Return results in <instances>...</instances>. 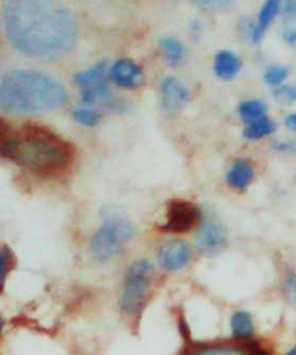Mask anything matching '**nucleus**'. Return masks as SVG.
Here are the masks:
<instances>
[{
  "label": "nucleus",
  "mask_w": 296,
  "mask_h": 355,
  "mask_svg": "<svg viewBox=\"0 0 296 355\" xmlns=\"http://www.w3.org/2000/svg\"><path fill=\"white\" fill-rule=\"evenodd\" d=\"M2 25L9 44L37 60H55L78 42V22L58 0H3Z\"/></svg>",
  "instance_id": "1"
},
{
  "label": "nucleus",
  "mask_w": 296,
  "mask_h": 355,
  "mask_svg": "<svg viewBox=\"0 0 296 355\" xmlns=\"http://www.w3.org/2000/svg\"><path fill=\"white\" fill-rule=\"evenodd\" d=\"M0 157L40 175H57L73 165L76 149L42 124L15 126L0 117Z\"/></svg>",
  "instance_id": "2"
},
{
  "label": "nucleus",
  "mask_w": 296,
  "mask_h": 355,
  "mask_svg": "<svg viewBox=\"0 0 296 355\" xmlns=\"http://www.w3.org/2000/svg\"><path fill=\"white\" fill-rule=\"evenodd\" d=\"M68 101L62 83L37 69H12L0 77V113L32 116L61 109Z\"/></svg>",
  "instance_id": "3"
},
{
  "label": "nucleus",
  "mask_w": 296,
  "mask_h": 355,
  "mask_svg": "<svg viewBox=\"0 0 296 355\" xmlns=\"http://www.w3.org/2000/svg\"><path fill=\"white\" fill-rule=\"evenodd\" d=\"M133 234V225L128 218L110 216L101 223L92 237L90 253L98 261H109L121 253Z\"/></svg>",
  "instance_id": "4"
},
{
  "label": "nucleus",
  "mask_w": 296,
  "mask_h": 355,
  "mask_svg": "<svg viewBox=\"0 0 296 355\" xmlns=\"http://www.w3.org/2000/svg\"><path fill=\"white\" fill-rule=\"evenodd\" d=\"M153 264L149 260L141 259L130 264L126 272L123 289H121L119 306L126 316H132L145 305L148 291L153 277Z\"/></svg>",
  "instance_id": "5"
},
{
  "label": "nucleus",
  "mask_w": 296,
  "mask_h": 355,
  "mask_svg": "<svg viewBox=\"0 0 296 355\" xmlns=\"http://www.w3.org/2000/svg\"><path fill=\"white\" fill-rule=\"evenodd\" d=\"M201 218L200 209L186 201H173L169 204L166 221L161 225L168 233H185L198 224Z\"/></svg>",
  "instance_id": "6"
},
{
  "label": "nucleus",
  "mask_w": 296,
  "mask_h": 355,
  "mask_svg": "<svg viewBox=\"0 0 296 355\" xmlns=\"http://www.w3.org/2000/svg\"><path fill=\"white\" fill-rule=\"evenodd\" d=\"M193 257V247L184 239H168L158 250V261L168 272L182 270Z\"/></svg>",
  "instance_id": "7"
},
{
  "label": "nucleus",
  "mask_w": 296,
  "mask_h": 355,
  "mask_svg": "<svg viewBox=\"0 0 296 355\" xmlns=\"http://www.w3.org/2000/svg\"><path fill=\"white\" fill-rule=\"evenodd\" d=\"M227 230L217 221L202 223L197 232V247L207 257L220 254L227 245Z\"/></svg>",
  "instance_id": "8"
},
{
  "label": "nucleus",
  "mask_w": 296,
  "mask_h": 355,
  "mask_svg": "<svg viewBox=\"0 0 296 355\" xmlns=\"http://www.w3.org/2000/svg\"><path fill=\"white\" fill-rule=\"evenodd\" d=\"M109 77L114 85L123 90H134L145 84L142 67L130 58H119L109 67Z\"/></svg>",
  "instance_id": "9"
},
{
  "label": "nucleus",
  "mask_w": 296,
  "mask_h": 355,
  "mask_svg": "<svg viewBox=\"0 0 296 355\" xmlns=\"http://www.w3.org/2000/svg\"><path fill=\"white\" fill-rule=\"evenodd\" d=\"M189 100L186 85L175 76H168L161 83V105L168 114H175L182 110Z\"/></svg>",
  "instance_id": "10"
},
{
  "label": "nucleus",
  "mask_w": 296,
  "mask_h": 355,
  "mask_svg": "<svg viewBox=\"0 0 296 355\" xmlns=\"http://www.w3.org/2000/svg\"><path fill=\"white\" fill-rule=\"evenodd\" d=\"M188 355H269L262 347L256 343H243V344H202L197 345Z\"/></svg>",
  "instance_id": "11"
},
{
  "label": "nucleus",
  "mask_w": 296,
  "mask_h": 355,
  "mask_svg": "<svg viewBox=\"0 0 296 355\" xmlns=\"http://www.w3.org/2000/svg\"><path fill=\"white\" fill-rule=\"evenodd\" d=\"M284 0H265L263 6L260 8L257 21L254 25H250V40L257 44L263 40L266 31L273 24V21L277 17V15L282 10Z\"/></svg>",
  "instance_id": "12"
},
{
  "label": "nucleus",
  "mask_w": 296,
  "mask_h": 355,
  "mask_svg": "<svg viewBox=\"0 0 296 355\" xmlns=\"http://www.w3.org/2000/svg\"><path fill=\"white\" fill-rule=\"evenodd\" d=\"M241 67H243L241 58L236 54V52L230 49H221L214 57V62H213L214 74L224 81H230L236 78L240 74Z\"/></svg>",
  "instance_id": "13"
},
{
  "label": "nucleus",
  "mask_w": 296,
  "mask_h": 355,
  "mask_svg": "<svg viewBox=\"0 0 296 355\" xmlns=\"http://www.w3.org/2000/svg\"><path fill=\"white\" fill-rule=\"evenodd\" d=\"M254 178V169L253 165L246 161V159H237V161L233 162V165L230 166L227 176V184L237 191H243L246 189L252 182Z\"/></svg>",
  "instance_id": "14"
},
{
  "label": "nucleus",
  "mask_w": 296,
  "mask_h": 355,
  "mask_svg": "<svg viewBox=\"0 0 296 355\" xmlns=\"http://www.w3.org/2000/svg\"><path fill=\"white\" fill-rule=\"evenodd\" d=\"M164 60L172 65H180L186 57V46L175 37H162L158 42Z\"/></svg>",
  "instance_id": "15"
},
{
  "label": "nucleus",
  "mask_w": 296,
  "mask_h": 355,
  "mask_svg": "<svg viewBox=\"0 0 296 355\" xmlns=\"http://www.w3.org/2000/svg\"><path fill=\"white\" fill-rule=\"evenodd\" d=\"M276 132V123L269 117L257 119L254 121H250L246 124L245 130H243V136H245L250 141L262 140Z\"/></svg>",
  "instance_id": "16"
},
{
  "label": "nucleus",
  "mask_w": 296,
  "mask_h": 355,
  "mask_svg": "<svg viewBox=\"0 0 296 355\" xmlns=\"http://www.w3.org/2000/svg\"><path fill=\"white\" fill-rule=\"evenodd\" d=\"M230 327H232L233 335L238 340H250L254 332L253 318L249 312H245V311H238L233 313L230 319Z\"/></svg>",
  "instance_id": "17"
},
{
  "label": "nucleus",
  "mask_w": 296,
  "mask_h": 355,
  "mask_svg": "<svg viewBox=\"0 0 296 355\" xmlns=\"http://www.w3.org/2000/svg\"><path fill=\"white\" fill-rule=\"evenodd\" d=\"M268 104L259 98L245 100L238 104V116L246 124L265 117L268 114Z\"/></svg>",
  "instance_id": "18"
},
{
  "label": "nucleus",
  "mask_w": 296,
  "mask_h": 355,
  "mask_svg": "<svg viewBox=\"0 0 296 355\" xmlns=\"http://www.w3.org/2000/svg\"><path fill=\"white\" fill-rule=\"evenodd\" d=\"M73 119L85 128H96L101 123V112L89 104H80L73 110Z\"/></svg>",
  "instance_id": "19"
},
{
  "label": "nucleus",
  "mask_w": 296,
  "mask_h": 355,
  "mask_svg": "<svg viewBox=\"0 0 296 355\" xmlns=\"http://www.w3.org/2000/svg\"><path fill=\"white\" fill-rule=\"evenodd\" d=\"M289 68L288 67H285V65H282V64H273V65H269L268 68H266V71H265V74H263V81L268 84V85H270V87H277V85H281V84H284L286 80H288V77H289Z\"/></svg>",
  "instance_id": "20"
},
{
  "label": "nucleus",
  "mask_w": 296,
  "mask_h": 355,
  "mask_svg": "<svg viewBox=\"0 0 296 355\" xmlns=\"http://www.w3.org/2000/svg\"><path fill=\"white\" fill-rule=\"evenodd\" d=\"M273 97L285 104L296 103V85L295 84H281L273 88Z\"/></svg>",
  "instance_id": "21"
},
{
  "label": "nucleus",
  "mask_w": 296,
  "mask_h": 355,
  "mask_svg": "<svg viewBox=\"0 0 296 355\" xmlns=\"http://www.w3.org/2000/svg\"><path fill=\"white\" fill-rule=\"evenodd\" d=\"M281 35L285 44L295 48L296 46V16H288L281 28Z\"/></svg>",
  "instance_id": "22"
},
{
  "label": "nucleus",
  "mask_w": 296,
  "mask_h": 355,
  "mask_svg": "<svg viewBox=\"0 0 296 355\" xmlns=\"http://www.w3.org/2000/svg\"><path fill=\"white\" fill-rule=\"evenodd\" d=\"M12 252L9 248L3 247L0 248V289L5 285L6 277L9 275L10 270V266H12Z\"/></svg>",
  "instance_id": "23"
},
{
  "label": "nucleus",
  "mask_w": 296,
  "mask_h": 355,
  "mask_svg": "<svg viewBox=\"0 0 296 355\" xmlns=\"http://www.w3.org/2000/svg\"><path fill=\"white\" fill-rule=\"evenodd\" d=\"M194 3L207 12H221L233 5V0H194Z\"/></svg>",
  "instance_id": "24"
},
{
  "label": "nucleus",
  "mask_w": 296,
  "mask_h": 355,
  "mask_svg": "<svg viewBox=\"0 0 296 355\" xmlns=\"http://www.w3.org/2000/svg\"><path fill=\"white\" fill-rule=\"evenodd\" d=\"M273 149L277 150V152H281V153L296 155V139H288V140L275 141Z\"/></svg>",
  "instance_id": "25"
},
{
  "label": "nucleus",
  "mask_w": 296,
  "mask_h": 355,
  "mask_svg": "<svg viewBox=\"0 0 296 355\" xmlns=\"http://www.w3.org/2000/svg\"><path fill=\"white\" fill-rule=\"evenodd\" d=\"M284 288L286 295L289 296L292 304L296 305V275L295 273H288L285 282H284Z\"/></svg>",
  "instance_id": "26"
},
{
  "label": "nucleus",
  "mask_w": 296,
  "mask_h": 355,
  "mask_svg": "<svg viewBox=\"0 0 296 355\" xmlns=\"http://www.w3.org/2000/svg\"><path fill=\"white\" fill-rule=\"evenodd\" d=\"M282 8L288 16H296V0H284Z\"/></svg>",
  "instance_id": "27"
},
{
  "label": "nucleus",
  "mask_w": 296,
  "mask_h": 355,
  "mask_svg": "<svg viewBox=\"0 0 296 355\" xmlns=\"http://www.w3.org/2000/svg\"><path fill=\"white\" fill-rule=\"evenodd\" d=\"M285 126H286L289 130L296 132V112L286 116V119H285Z\"/></svg>",
  "instance_id": "28"
},
{
  "label": "nucleus",
  "mask_w": 296,
  "mask_h": 355,
  "mask_svg": "<svg viewBox=\"0 0 296 355\" xmlns=\"http://www.w3.org/2000/svg\"><path fill=\"white\" fill-rule=\"evenodd\" d=\"M286 355H296V345L295 347H292L289 351H288V354Z\"/></svg>",
  "instance_id": "29"
},
{
  "label": "nucleus",
  "mask_w": 296,
  "mask_h": 355,
  "mask_svg": "<svg viewBox=\"0 0 296 355\" xmlns=\"http://www.w3.org/2000/svg\"><path fill=\"white\" fill-rule=\"evenodd\" d=\"M2 332H3V319L0 316V335H2Z\"/></svg>",
  "instance_id": "30"
}]
</instances>
